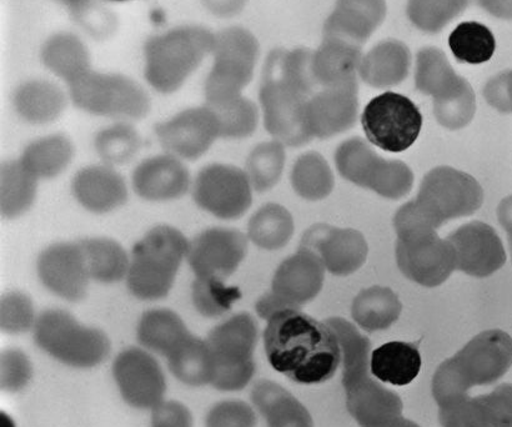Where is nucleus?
I'll return each mask as SVG.
<instances>
[{"instance_id": "f257e3e1", "label": "nucleus", "mask_w": 512, "mask_h": 427, "mask_svg": "<svg viewBox=\"0 0 512 427\" xmlns=\"http://www.w3.org/2000/svg\"><path fill=\"white\" fill-rule=\"evenodd\" d=\"M264 331L266 358L275 371L301 385L323 384L341 365L338 335L326 321L299 309L271 315Z\"/></svg>"}, {"instance_id": "f03ea898", "label": "nucleus", "mask_w": 512, "mask_h": 427, "mask_svg": "<svg viewBox=\"0 0 512 427\" xmlns=\"http://www.w3.org/2000/svg\"><path fill=\"white\" fill-rule=\"evenodd\" d=\"M512 366V338L503 330L484 331L436 370L433 395L440 408L468 398L474 386L490 385Z\"/></svg>"}, {"instance_id": "7ed1b4c3", "label": "nucleus", "mask_w": 512, "mask_h": 427, "mask_svg": "<svg viewBox=\"0 0 512 427\" xmlns=\"http://www.w3.org/2000/svg\"><path fill=\"white\" fill-rule=\"evenodd\" d=\"M370 341L351 339L341 348L348 411L361 427H393L403 414L398 394L371 379Z\"/></svg>"}, {"instance_id": "20e7f679", "label": "nucleus", "mask_w": 512, "mask_h": 427, "mask_svg": "<svg viewBox=\"0 0 512 427\" xmlns=\"http://www.w3.org/2000/svg\"><path fill=\"white\" fill-rule=\"evenodd\" d=\"M190 243L179 230L155 226L134 246L128 288L140 300H159L172 290Z\"/></svg>"}, {"instance_id": "39448f33", "label": "nucleus", "mask_w": 512, "mask_h": 427, "mask_svg": "<svg viewBox=\"0 0 512 427\" xmlns=\"http://www.w3.org/2000/svg\"><path fill=\"white\" fill-rule=\"evenodd\" d=\"M215 34L202 27H182L158 35L145 44V78L163 94L177 92L213 54Z\"/></svg>"}, {"instance_id": "423d86ee", "label": "nucleus", "mask_w": 512, "mask_h": 427, "mask_svg": "<svg viewBox=\"0 0 512 427\" xmlns=\"http://www.w3.org/2000/svg\"><path fill=\"white\" fill-rule=\"evenodd\" d=\"M281 53V49L270 53L261 79L259 97L265 129L278 142L301 147L313 139L306 125V105L311 97L286 79L281 70Z\"/></svg>"}, {"instance_id": "0eeeda50", "label": "nucleus", "mask_w": 512, "mask_h": 427, "mask_svg": "<svg viewBox=\"0 0 512 427\" xmlns=\"http://www.w3.org/2000/svg\"><path fill=\"white\" fill-rule=\"evenodd\" d=\"M35 343L45 353L72 368L90 369L103 363L110 351L107 335L78 323L63 310L45 311L34 326Z\"/></svg>"}, {"instance_id": "6e6552de", "label": "nucleus", "mask_w": 512, "mask_h": 427, "mask_svg": "<svg viewBox=\"0 0 512 427\" xmlns=\"http://www.w3.org/2000/svg\"><path fill=\"white\" fill-rule=\"evenodd\" d=\"M207 343L214 359V388L222 391L244 389L255 374L258 326L252 316L247 313L233 316L209 334Z\"/></svg>"}, {"instance_id": "1a4fd4ad", "label": "nucleus", "mask_w": 512, "mask_h": 427, "mask_svg": "<svg viewBox=\"0 0 512 427\" xmlns=\"http://www.w3.org/2000/svg\"><path fill=\"white\" fill-rule=\"evenodd\" d=\"M335 163L341 177L381 197L401 199L413 189L414 174L408 165L379 157L364 139L353 138L341 144Z\"/></svg>"}, {"instance_id": "9d476101", "label": "nucleus", "mask_w": 512, "mask_h": 427, "mask_svg": "<svg viewBox=\"0 0 512 427\" xmlns=\"http://www.w3.org/2000/svg\"><path fill=\"white\" fill-rule=\"evenodd\" d=\"M68 87L73 103L90 114L138 120L147 117L150 110L147 93L124 75L98 73L92 69Z\"/></svg>"}, {"instance_id": "9b49d317", "label": "nucleus", "mask_w": 512, "mask_h": 427, "mask_svg": "<svg viewBox=\"0 0 512 427\" xmlns=\"http://www.w3.org/2000/svg\"><path fill=\"white\" fill-rule=\"evenodd\" d=\"M414 202L438 229L445 221L473 215L479 210L484 202V190L470 174L439 167L425 175Z\"/></svg>"}, {"instance_id": "f8f14e48", "label": "nucleus", "mask_w": 512, "mask_h": 427, "mask_svg": "<svg viewBox=\"0 0 512 427\" xmlns=\"http://www.w3.org/2000/svg\"><path fill=\"white\" fill-rule=\"evenodd\" d=\"M369 142L384 152L401 153L413 147L423 128V114L413 100L394 92L371 99L361 115Z\"/></svg>"}, {"instance_id": "ddd939ff", "label": "nucleus", "mask_w": 512, "mask_h": 427, "mask_svg": "<svg viewBox=\"0 0 512 427\" xmlns=\"http://www.w3.org/2000/svg\"><path fill=\"white\" fill-rule=\"evenodd\" d=\"M324 279L323 261L314 251L300 246L298 253L276 270L271 291L256 303V311L260 318L269 319L280 310L299 309L319 295Z\"/></svg>"}, {"instance_id": "4468645a", "label": "nucleus", "mask_w": 512, "mask_h": 427, "mask_svg": "<svg viewBox=\"0 0 512 427\" xmlns=\"http://www.w3.org/2000/svg\"><path fill=\"white\" fill-rule=\"evenodd\" d=\"M395 251L401 273L426 288L445 283L456 269L454 246L433 229L398 236Z\"/></svg>"}, {"instance_id": "2eb2a0df", "label": "nucleus", "mask_w": 512, "mask_h": 427, "mask_svg": "<svg viewBox=\"0 0 512 427\" xmlns=\"http://www.w3.org/2000/svg\"><path fill=\"white\" fill-rule=\"evenodd\" d=\"M252 189L247 172L230 165L214 164L199 173L193 197L205 212L232 220L248 212L253 202Z\"/></svg>"}, {"instance_id": "dca6fc26", "label": "nucleus", "mask_w": 512, "mask_h": 427, "mask_svg": "<svg viewBox=\"0 0 512 427\" xmlns=\"http://www.w3.org/2000/svg\"><path fill=\"white\" fill-rule=\"evenodd\" d=\"M248 239L232 229L204 231L190 243L188 261L197 279L225 281L247 255Z\"/></svg>"}, {"instance_id": "f3484780", "label": "nucleus", "mask_w": 512, "mask_h": 427, "mask_svg": "<svg viewBox=\"0 0 512 427\" xmlns=\"http://www.w3.org/2000/svg\"><path fill=\"white\" fill-rule=\"evenodd\" d=\"M114 379L123 399L137 409H152L164 403L167 383L162 368L152 355L132 348L115 359Z\"/></svg>"}, {"instance_id": "a211bd4d", "label": "nucleus", "mask_w": 512, "mask_h": 427, "mask_svg": "<svg viewBox=\"0 0 512 427\" xmlns=\"http://www.w3.org/2000/svg\"><path fill=\"white\" fill-rule=\"evenodd\" d=\"M160 144L170 154L195 160L208 152L220 138L217 114L208 105L184 110L169 122L155 128Z\"/></svg>"}, {"instance_id": "6ab92c4d", "label": "nucleus", "mask_w": 512, "mask_h": 427, "mask_svg": "<svg viewBox=\"0 0 512 427\" xmlns=\"http://www.w3.org/2000/svg\"><path fill=\"white\" fill-rule=\"evenodd\" d=\"M303 248L314 251L331 274H354L365 264L369 248L364 235L354 229H339L328 224H316L306 231Z\"/></svg>"}, {"instance_id": "aec40b11", "label": "nucleus", "mask_w": 512, "mask_h": 427, "mask_svg": "<svg viewBox=\"0 0 512 427\" xmlns=\"http://www.w3.org/2000/svg\"><path fill=\"white\" fill-rule=\"evenodd\" d=\"M456 253V269L475 278H488L506 263L503 241L494 228L483 223L460 226L448 238Z\"/></svg>"}, {"instance_id": "412c9836", "label": "nucleus", "mask_w": 512, "mask_h": 427, "mask_svg": "<svg viewBox=\"0 0 512 427\" xmlns=\"http://www.w3.org/2000/svg\"><path fill=\"white\" fill-rule=\"evenodd\" d=\"M38 275L45 288L72 303L87 295L90 276L78 244H55L38 259Z\"/></svg>"}, {"instance_id": "4be33fe9", "label": "nucleus", "mask_w": 512, "mask_h": 427, "mask_svg": "<svg viewBox=\"0 0 512 427\" xmlns=\"http://www.w3.org/2000/svg\"><path fill=\"white\" fill-rule=\"evenodd\" d=\"M358 84L325 88L306 105V125L311 137L328 139L354 127L359 114Z\"/></svg>"}, {"instance_id": "5701e85b", "label": "nucleus", "mask_w": 512, "mask_h": 427, "mask_svg": "<svg viewBox=\"0 0 512 427\" xmlns=\"http://www.w3.org/2000/svg\"><path fill=\"white\" fill-rule=\"evenodd\" d=\"M386 12L385 0H338L324 25V37L361 48L384 22Z\"/></svg>"}, {"instance_id": "b1692460", "label": "nucleus", "mask_w": 512, "mask_h": 427, "mask_svg": "<svg viewBox=\"0 0 512 427\" xmlns=\"http://www.w3.org/2000/svg\"><path fill=\"white\" fill-rule=\"evenodd\" d=\"M133 187L140 198L149 202H167L187 194L190 174L175 155H159L135 169Z\"/></svg>"}, {"instance_id": "393cba45", "label": "nucleus", "mask_w": 512, "mask_h": 427, "mask_svg": "<svg viewBox=\"0 0 512 427\" xmlns=\"http://www.w3.org/2000/svg\"><path fill=\"white\" fill-rule=\"evenodd\" d=\"M75 199L95 214H105L122 207L128 199L124 179L107 165L80 170L73 180Z\"/></svg>"}, {"instance_id": "a878e982", "label": "nucleus", "mask_w": 512, "mask_h": 427, "mask_svg": "<svg viewBox=\"0 0 512 427\" xmlns=\"http://www.w3.org/2000/svg\"><path fill=\"white\" fill-rule=\"evenodd\" d=\"M361 48L341 40L324 39L313 54V73L319 90L358 84Z\"/></svg>"}, {"instance_id": "bb28decb", "label": "nucleus", "mask_w": 512, "mask_h": 427, "mask_svg": "<svg viewBox=\"0 0 512 427\" xmlns=\"http://www.w3.org/2000/svg\"><path fill=\"white\" fill-rule=\"evenodd\" d=\"M410 64L408 47L398 40H386L361 59L359 77L370 87H395L408 77Z\"/></svg>"}, {"instance_id": "cd10ccee", "label": "nucleus", "mask_w": 512, "mask_h": 427, "mask_svg": "<svg viewBox=\"0 0 512 427\" xmlns=\"http://www.w3.org/2000/svg\"><path fill=\"white\" fill-rule=\"evenodd\" d=\"M252 400L268 427H314L305 406L283 386L269 380L254 385Z\"/></svg>"}, {"instance_id": "c85d7f7f", "label": "nucleus", "mask_w": 512, "mask_h": 427, "mask_svg": "<svg viewBox=\"0 0 512 427\" xmlns=\"http://www.w3.org/2000/svg\"><path fill=\"white\" fill-rule=\"evenodd\" d=\"M418 346L404 341H391L371 353L370 371L379 381L406 386L418 378L421 371Z\"/></svg>"}, {"instance_id": "c756f323", "label": "nucleus", "mask_w": 512, "mask_h": 427, "mask_svg": "<svg viewBox=\"0 0 512 427\" xmlns=\"http://www.w3.org/2000/svg\"><path fill=\"white\" fill-rule=\"evenodd\" d=\"M451 67L449 59L438 48L421 49L416 57V88L434 100H443L458 94L468 84Z\"/></svg>"}, {"instance_id": "7c9ffc66", "label": "nucleus", "mask_w": 512, "mask_h": 427, "mask_svg": "<svg viewBox=\"0 0 512 427\" xmlns=\"http://www.w3.org/2000/svg\"><path fill=\"white\" fill-rule=\"evenodd\" d=\"M14 107L25 122L48 124L62 115L67 107V99L57 85L32 80L15 92Z\"/></svg>"}, {"instance_id": "2f4dec72", "label": "nucleus", "mask_w": 512, "mask_h": 427, "mask_svg": "<svg viewBox=\"0 0 512 427\" xmlns=\"http://www.w3.org/2000/svg\"><path fill=\"white\" fill-rule=\"evenodd\" d=\"M403 304L393 290L385 286H371L354 299L351 314L361 329L374 333L386 330L400 318Z\"/></svg>"}, {"instance_id": "473e14b6", "label": "nucleus", "mask_w": 512, "mask_h": 427, "mask_svg": "<svg viewBox=\"0 0 512 427\" xmlns=\"http://www.w3.org/2000/svg\"><path fill=\"white\" fill-rule=\"evenodd\" d=\"M192 335L178 314L167 309L150 310L138 325L139 343L150 351L168 356Z\"/></svg>"}, {"instance_id": "72a5a7b5", "label": "nucleus", "mask_w": 512, "mask_h": 427, "mask_svg": "<svg viewBox=\"0 0 512 427\" xmlns=\"http://www.w3.org/2000/svg\"><path fill=\"white\" fill-rule=\"evenodd\" d=\"M42 59L45 67L67 84L92 70L87 47L73 34H57L50 38L43 47Z\"/></svg>"}, {"instance_id": "f704fd0d", "label": "nucleus", "mask_w": 512, "mask_h": 427, "mask_svg": "<svg viewBox=\"0 0 512 427\" xmlns=\"http://www.w3.org/2000/svg\"><path fill=\"white\" fill-rule=\"evenodd\" d=\"M79 245L90 279L114 284L128 275L130 260L117 241L93 238L80 241Z\"/></svg>"}, {"instance_id": "c9c22d12", "label": "nucleus", "mask_w": 512, "mask_h": 427, "mask_svg": "<svg viewBox=\"0 0 512 427\" xmlns=\"http://www.w3.org/2000/svg\"><path fill=\"white\" fill-rule=\"evenodd\" d=\"M169 369L179 381L189 386L212 384L214 359L207 340L190 335L168 356Z\"/></svg>"}, {"instance_id": "e433bc0d", "label": "nucleus", "mask_w": 512, "mask_h": 427, "mask_svg": "<svg viewBox=\"0 0 512 427\" xmlns=\"http://www.w3.org/2000/svg\"><path fill=\"white\" fill-rule=\"evenodd\" d=\"M73 155V144L67 137L52 135L30 144L19 160L35 178L52 179L67 169Z\"/></svg>"}, {"instance_id": "4c0bfd02", "label": "nucleus", "mask_w": 512, "mask_h": 427, "mask_svg": "<svg viewBox=\"0 0 512 427\" xmlns=\"http://www.w3.org/2000/svg\"><path fill=\"white\" fill-rule=\"evenodd\" d=\"M253 65L234 60L214 59V65L205 83V98L210 108L232 102L242 97L245 87L253 79Z\"/></svg>"}, {"instance_id": "58836bf2", "label": "nucleus", "mask_w": 512, "mask_h": 427, "mask_svg": "<svg viewBox=\"0 0 512 427\" xmlns=\"http://www.w3.org/2000/svg\"><path fill=\"white\" fill-rule=\"evenodd\" d=\"M294 219L279 204H266L256 212L248 225L249 239L265 250L284 248L293 238Z\"/></svg>"}, {"instance_id": "ea45409f", "label": "nucleus", "mask_w": 512, "mask_h": 427, "mask_svg": "<svg viewBox=\"0 0 512 427\" xmlns=\"http://www.w3.org/2000/svg\"><path fill=\"white\" fill-rule=\"evenodd\" d=\"M38 179L20 160L4 163L2 167V214L4 218H17L28 212L37 195Z\"/></svg>"}, {"instance_id": "a19ab883", "label": "nucleus", "mask_w": 512, "mask_h": 427, "mask_svg": "<svg viewBox=\"0 0 512 427\" xmlns=\"http://www.w3.org/2000/svg\"><path fill=\"white\" fill-rule=\"evenodd\" d=\"M291 184L301 198L318 202L329 197L334 189V175L328 162L318 153H306L296 160Z\"/></svg>"}, {"instance_id": "79ce46f5", "label": "nucleus", "mask_w": 512, "mask_h": 427, "mask_svg": "<svg viewBox=\"0 0 512 427\" xmlns=\"http://www.w3.org/2000/svg\"><path fill=\"white\" fill-rule=\"evenodd\" d=\"M449 47L459 62L483 64L493 58L496 40L484 24L465 22L459 24L450 34Z\"/></svg>"}, {"instance_id": "37998d69", "label": "nucleus", "mask_w": 512, "mask_h": 427, "mask_svg": "<svg viewBox=\"0 0 512 427\" xmlns=\"http://www.w3.org/2000/svg\"><path fill=\"white\" fill-rule=\"evenodd\" d=\"M285 165L284 144L261 143L250 153L247 174L255 192H268L278 184Z\"/></svg>"}, {"instance_id": "c03bdc74", "label": "nucleus", "mask_w": 512, "mask_h": 427, "mask_svg": "<svg viewBox=\"0 0 512 427\" xmlns=\"http://www.w3.org/2000/svg\"><path fill=\"white\" fill-rule=\"evenodd\" d=\"M470 0H409L410 22L425 33H439L468 8Z\"/></svg>"}, {"instance_id": "a18cd8bd", "label": "nucleus", "mask_w": 512, "mask_h": 427, "mask_svg": "<svg viewBox=\"0 0 512 427\" xmlns=\"http://www.w3.org/2000/svg\"><path fill=\"white\" fill-rule=\"evenodd\" d=\"M142 147L139 133L132 125L115 124L95 138V150L108 165L128 163Z\"/></svg>"}, {"instance_id": "49530a36", "label": "nucleus", "mask_w": 512, "mask_h": 427, "mask_svg": "<svg viewBox=\"0 0 512 427\" xmlns=\"http://www.w3.org/2000/svg\"><path fill=\"white\" fill-rule=\"evenodd\" d=\"M220 125V138L240 139L250 137L258 127V108L249 99L239 97L220 107L212 108Z\"/></svg>"}, {"instance_id": "de8ad7c7", "label": "nucleus", "mask_w": 512, "mask_h": 427, "mask_svg": "<svg viewBox=\"0 0 512 427\" xmlns=\"http://www.w3.org/2000/svg\"><path fill=\"white\" fill-rule=\"evenodd\" d=\"M242 298L238 288L225 285V281L195 279L193 303L200 314L215 318L232 308Z\"/></svg>"}, {"instance_id": "09e8293b", "label": "nucleus", "mask_w": 512, "mask_h": 427, "mask_svg": "<svg viewBox=\"0 0 512 427\" xmlns=\"http://www.w3.org/2000/svg\"><path fill=\"white\" fill-rule=\"evenodd\" d=\"M212 55L214 59L234 60L255 67L259 58V43L247 29H225L215 34Z\"/></svg>"}, {"instance_id": "8fccbe9b", "label": "nucleus", "mask_w": 512, "mask_h": 427, "mask_svg": "<svg viewBox=\"0 0 512 427\" xmlns=\"http://www.w3.org/2000/svg\"><path fill=\"white\" fill-rule=\"evenodd\" d=\"M476 97L470 83L466 84L458 94L443 100H434L436 120L444 128L458 130L465 128L474 119Z\"/></svg>"}, {"instance_id": "3c124183", "label": "nucleus", "mask_w": 512, "mask_h": 427, "mask_svg": "<svg viewBox=\"0 0 512 427\" xmlns=\"http://www.w3.org/2000/svg\"><path fill=\"white\" fill-rule=\"evenodd\" d=\"M35 313L32 301L24 294H7L2 299L0 306V325L8 334L27 333L34 329Z\"/></svg>"}, {"instance_id": "603ef678", "label": "nucleus", "mask_w": 512, "mask_h": 427, "mask_svg": "<svg viewBox=\"0 0 512 427\" xmlns=\"http://www.w3.org/2000/svg\"><path fill=\"white\" fill-rule=\"evenodd\" d=\"M439 420L443 427H490L483 396L474 399L468 396L440 408Z\"/></svg>"}, {"instance_id": "864d4df0", "label": "nucleus", "mask_w": 512, "mask_h": 427, "mask_svg": "<svg viewBox=\"0 0 512 427\" xmlns=\"http://www.w3.org/2000/svg\"><path fill=\"white\" fill-rule=\"evenodd\" d=\"M32 375V364L22 351H4L0 363V385L4 391L14 393L22 390L32 379Z\"/></svg>"}, {"instance_id": "5fc2aeb1", "label": "nucleus", "mask_w": 512, "mask_h": 427, "mask_svg": "<svg viewBox=\"0 0 512 427\" xmlns=\"http://www.w3.org/2000/svg\"><path fill=\"white\" fill-rule=\"evenodd\" d=\"M252 408L243 401H224L215 405L207 418V427H255Z\"/></svg>"}, {"instance_id": "6e6d98bb", "label": "nucleus", "mask_w": 512, "mask_h": 427, "mask_svg": "<svg viewBox=\"0 0 512 427\" xmlns=\"http://www.w3.org/2000/svg\"><path fill=\"white\" fill-rule=\"evenodd\" d=\"M483 400L490 427H512V384L498 386Z\"/></svg>"}, {"instance_id": "4d7b16f0", "label": "nucleus", "mask_w": 512, "mask_h": 427, "mask_svg": "<svg viewBox=\"0 0 512 427\" xmlns=\"http://www.w3.org/2000/svg\"><path fill=\"white\" fill-rule=\"evenodd\" d=\"M484 97L498 112L512 114V70L491 78L485 85Z\"/></svg>"}, {"instance_id": "13d9d810", "label": "nucleus", "mask_w": 512, "mask_h": 427, "mask_svg": "<svg viewBox=\"0 0 512 427\" xmlns=\"http://www.w3.org/2000/svg\"><path fill=\"white\" fill-rule=\"evenodd\" d=\"M153 427H193L192 414L177 401H164L153 410Z\"/></svg>"}, {"instance_id": "bf43d9fd", "label": "nucleus", "mask_w": 512, "mask_h": 427, "mask_svg": "<svg viewBox=\"0 0 512 427\" xmlns=\"http://www.w3.org/2000/svg\"><path fill=\"white\" fill-rule=\"evenodd\" d=\"M478 3L495 18L512 20V0H478Z\"/></svg>"}, {"instance_id": "052dcab7", "label": "nucleus", "mask_w": 512, "mask_h": 427, "mask_svg": "<svg viewBox=\"0 0 512 427\" xmlns=\"http://www.w3.org/2000/svg\"><path fill=\"white\" fill-rule=\"evenodd\" d=\"M247 0H204L207 7L215 14L233 15L240 12Z\"/></svg>"}, {"instance_id": "680f3d73", "label": "nucleus", "mask_w": 512, "mask_h": 427, "mask_svg": "<svg viewBox=\"0 0 512 427\" xmlns=\"http://www.w3.org/2000/svg\"><path fill=\"white\" fill-rule=\"evenodd\" d=\"M498 219L506 233L512 230V195L506 197L498 208Z\"/></svg>"}, {"instance_id": "e2e57ef3", "label": "nucleus", "mask_w": 512, "mask_h": 427, "mask_svg": "<svg viewBox=\"0 0 512 427\" xmlns=\"http://www.w3.org/2000/svg\"><path fill=\"white\" fill-rule=\"evenodd\" d=\"M60 2L67 5L77 15L87 12L90 5V0H60Z\"/></svg>"}, {"instance_id": "0e129e2a", "label": "nucleus", "mask_w": 512, "mask_h": 427, "mask_svg": "<svg viewBox=\"0 0 512 427\" xmlns=\"http://www.w3.org/2000/svg\"><path fill=\"white\" fill-rule=\"evenodd\" d=\"M393 427H420V426L418 424L413 423V421L401 418L398 421V423H396Z\"/></svg>"}, {"instance_id": "69168bd1", "label": "nucleus", "mask_w": 512, "mask_h": 427, "mask_svg": "<svg viewBox=\"0 0 512 427\" xmlns=\"http://www.w3.org/2000/svg\"><path fill=\"white\" fill-rule=\"evenodd\" d=\"M508 239H509L510 251H511V259H512V230H510L509 233H508Z\"/></svg>"}, {"instance_id": "338daca9", "label": "nucleus", "mask_w": 512, "mask_h": 427, "mask_svg": "<svg viewBox=\"0 0 512 427\" xmlns=\"http://www.w3.org/2000/svg\"><path fill=\"white\" fill-rule=\"evenodd\" d=\"M114 2H124V0H114Z\"/></svg>"}]
</instances>
